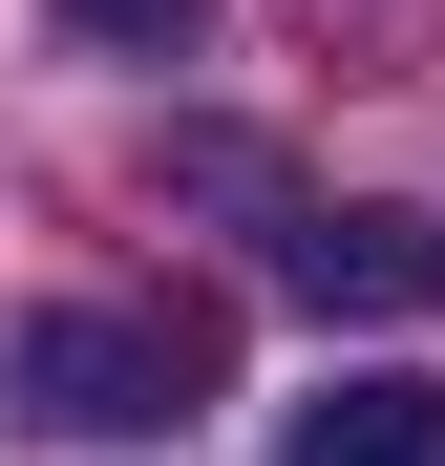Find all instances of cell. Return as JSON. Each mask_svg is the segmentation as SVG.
Returning <instances> with one entry per match:
<instances>
[{
	"label": "cell",
	"mask_w": 445,
	"mask_h": 466,
	"mask_svg": "<svg viewBox=\"0 0 445 466\" xmlns=\"http://www.w3.org/2000/svg\"><path fill=\"white\" fill-rule=\"evenodd\" d=\"M191 381H212V319L170 297V319H127V297H43L22 339H0V403L22 424H191Z\"/></svg>",
	"instance_id": "6da1fadb"
},
{
	"label": "cell",
	"mask_w": 445,
	"mask_h": 466,
	"mask_svg": "<svg viewBox=\"0 0 445 466\" xmlns=\"http://www.w3.org/2000/svg\"><path fill=\"white\" fill-rule=\"evenodd\" d=\"M276 276L319 319H445V212H276Z\"/></svg>",
	"instance_id": "7a4b0ae2"
},
{
	"label": "cell",
	"mask_w": 445,
	"mask_h": 466,
	"mask_svg": "<svg viewBox=\"0 0 445 466\" xmlns=\"http://www.w3.org/2000/svg\"><path fill=\"white\" fill-rule=\"evenodd\" d=\"M276 466H445V381L382 360V381H319V403L276 424Z\"/></svg>",
	"instance_id": "3957f363"
},
{
	"label": "cell",
	"mask_w": 445,
	"mask_h": 466,
	"mask_svg": "<svg viewBox=\"0 0 445 466\" xmlns=\"http://www.w3.org/2000/svg\"><path fill=\"white\" fill-rule=\"evenodd\" d=\"M86 43H127V64H170V43H212V0H64Z\"/></svg>",
	"instance_id": "277c9868"
}]
</instances>
